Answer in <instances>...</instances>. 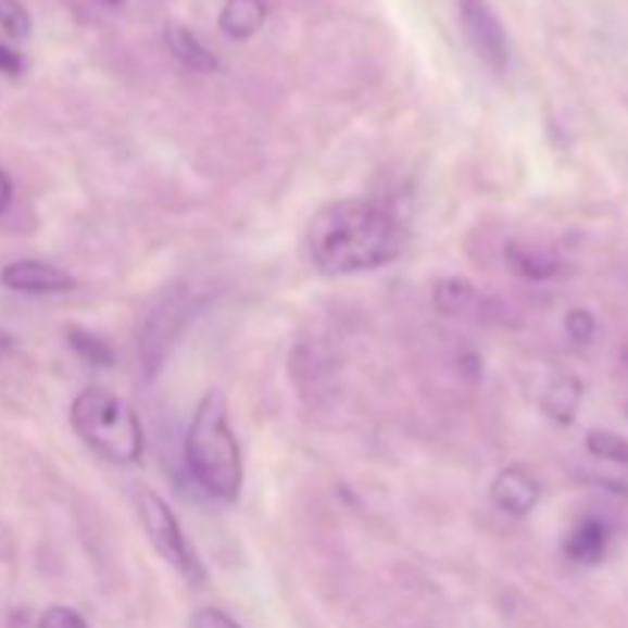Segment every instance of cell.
Returning <instances> with one entry per match:
<instances>
[{
	"instance_id": "cell-1",
	"label": "cell",
	"mask_w": 628,
	"mask_h": 628,
	"mask_svg": "<svg viewBox=\"0 0 628 628\" xmlns=\"http://www.w3.org/2000/svg\"><path fill=\"white\" fill-rule=\"evenodd\" d=\"M405 249V230L387 205L374 200H335L306 227L310 264L328 276L387 267Z\"/></svg>"
},
{
	"instance_id": "cell-2",
	"label": "cell",
	"mask_w": 628,
	"mask_h": 628,
	"mask_svg": "<svg viewBox=\"0 0 628 628\" xmlns=\"http://www.w3.org/2000/svg\"><path fill=\"white\" fill-rule=\"evenodd\" d=\"M187 469L209 497L234 503L239 500L246 469L242 451L227 417V399L222 390H209L193 411L185 439Z\"/></svg>"
},
{
	"instance_id": "cell-3",
	"label": "cell",
	"mask_w": 628,
	"mask_h": 628,
	"mask_svg": "<svg viewBox=\"0 0 628 628\" xmlns=\"http://www.w3.org/2000/svg\"><path fill=\"white\" fill-rule=\"evenodd\" d=\"M71 426L99 457L136 466L145 454V429L136 407L102 387H86L71 402Z\"/></svg>"
},
{
	"instance_id": "cell-4",
	"label": "cell",
	"mask_w": 628,
	"mask_h": 628,
	"mask_svg": "<svg viewBox=\"0 0 628 628\" xmlns=\"http://www.w3.org/2000/svg\"><path fill=\"white\" fill-rule=\"evenodd\" d=\"M193 313V291L187 282H175L160 291V298L148 306V313L138 323V362L145 380H153L166 365L172 347L185 335Z\"/></svg>"
},
{
	"instance_id": "cell-5",
	"label": "cell",
	"mask_w": 628,
	"mask_h": 628,
	"mask_svg": "<svg viewBox=\"0 0 628 628\" xmlns=\"http://www.w3.org/2000/svg\"><path fill=\"white\" fill-rule=\"evenodd\" d=\"M136 510L138 518H141V527H145V533H148V540L156 549V555L172 564L185 582L190 586H203L205 582V567L200 555L193 552V545L187 543L185 530L178 525V518H175V512L172 506L160 497V493L145 491L136 497Z\"/></svg>"
},
{
	"instance_id": "cell-6",
	"label": "cell",
	"mask_w": 628,
	"mask_h": 628,
	"mask_svg": "<svg viewBox=\"0 0 628 628\" xmlns=\"http://www.w3.org/2000/svg\"><path fill=\"white\" fill-rule=\"evenodd\" d=\"M457 25L466 47L478 62L493 74H506L510 68V35L491 0H454Z\"/></svg>"
},
{
	"instance_id": "cell-7",
	"label": "cell",
	"mask_w": 628,
	"mask_h": 628,
	"mask_svg": "<svg viewBox=\"0 0 628 628\" xmlns=\"http://www.w3.org/2000/svg\"><path fill=\"white\" fill-rule=\"evenodd\" d=\"M0 286L25 294H62L77 286V279L68 271L47 264V261H13L0 271Z\"/></svg>"
},
{
	"instance_id": "cell-8",
	"label": "cell",
	"mask_w": 628,
	"mask_h": 628,
	"mask_svg": "<svg viewBox=\"0 0 628 628\" xmlns=\"http://www.w3.org/2000/svg\"><path fill=\"white\" fill-rule=\"evenodd\" d=\"M493 506L506 515L522 518L527 512H533L537 500H540V481L527 473L525 466H506L500 469L491 485Z\"/></svg>"
},
{
	"instance_id": "cell-9",
	"label": "cell",
	"mask_w": 628,
	"mask_h": 628,
	"mask_svg": "<svg viewBox=\"0 0 628 628\" xmlns=\"http://www.w3.org/2000/svg\"><path fill=\"white\" fill-rule=\"evenodd\" d=\"M267 22V3L264 0H224L218 25L230 40H249L255 37Z\"/></svg>"
},
{
	"instance_id": "cell-10",
	"label": "cell",
	"mask_w": 628,
	"mask_h": 628,
	"mask_svg": "<svg viewBox=\"0 0 628 628\" xmlns=\"http://www.w3.org/2000/svg\"><path fill=\"white\" fill-rule=\"evenodd\" d=\"M607 540H611V533H607L604 522L582 518L570 530V537L564 543V552H567V558L577 561V564H598V561L604 558V552H607Z\"/></svg>"
},
{
	"instance_id": "cell-11",
	"label": "cell",
	"mask_w": 628,
	"mask_h": 628,
	"mask_svg": "<svg viewBox=\"0 0 628 628\" xmlns=\"http://www.w3.org/2000/svg\"><path fill=\"white\" fill-rule=\"evenodd\" d=\"M166 43H169V52L190 71H200V74H212L218 68V59L215 52L205 47L200 37L193 35L185 25H169L166 28Z\"/></svg>"
},
{
	"instance_id": "cell-12",
	"label": "cell",
	"mask_w": 628,
	"mask_h": 628,
	"mask_svg": "<svg viewBox=\"0 0 628 628\" xmlns=\"http://www.w3.org/2000/svg\"><path fill=\"white\" fill-rule=\"evenodd\" d=\"M579 402H582V384H579L577 377H570V374L555 377L549 384V390L543 392V411L561 426L574 424Z\"/></svg>"
},
{
	"instance_id": "cell-13",
	"label": "cell",
	"mask_w": 628,
	"mask_h": 628,
	"mask_svg": "<svg viewBox=\"0 0 628 628\" xmlns=\"http://www.w3.org/2000/svg\"><path fill=\"white\" fill-rule=\"evenodd\" d=\"M506 264L512 267V273H518L525 279H533V282L552 279L561 271L558 258L549 255L543 249H530L525 242H510L506 246Z\"/></svg>"
},
{
	"instance_id": "cell-14",
	"label": "cell",
	"mask_w": 628,
	"mask_h": 628,
	"mask_svg": "<svg viewBox=\"0 0 628 628\" xmlns=\"http://www.w3.org/2000/svg\"><path fill=\"white\" fill-rule=\"evenodd\" d=\"M432 304L444 316H460L476 304V286L463 276H444L432 289Z\"/></svg>"
},
{
	"instance_id": "cell-15",
	"label": "cell",
	"mask_w": 628,
	"mask_h": 628,
	"mask_svg": "<svg viewBox=\"0 0 628 628\" xmlns=\"http://www.w3.org/2000/svg\"><path fill=\"white\" fill-rule=\"evenodd\" d=\"M68 343L77 356L89 362V365H96V368H108V365L114 362V350L108 347V340L92 335V331H86V328H77V325L68 328Z\"/></svg>"
},
{
	"instance_id": "cell-16",
	"label": "cell",
	"mask_w": 628,
	"mask_h": 628,
	"mask_svg": "<svg viewBox=\"0 0 628 628\" xmlns=\"http://www.w3.org/2000/svg\"><path fill=\"white\" fill-rule=\"evenodd\" d=\"M586 448L592 451L594 457L628 466V439L616 436L611 429H592V432L586 436Z\"/></svg>"
},
{
	"instance_id": "cell-17",
	"label": "cell",
	"mask_w": 628,
	"mask_h": 628,
	"mask_svg": "<svg viewBox=\"0 0 628 628\" xmlns=\"http://www.w3.org/2000/svg\"><path fill=\"white\" fill-rule=\"evenodd\" d=\"M32 13L22 0H0V32L13 40H28L32 37Z\"/></svg>"
},
{
	"instance_id": "cell-18",
	"label": "cell",
	"mask_w": 628,
	"mask_h": 628,
	"mask_svg": "<svg viewBox=\"0 0 628 628\" xmlns=\"http://www.w3.org/2000/svg\"><path fill=\"white\" fill-rule=\"evenodd\" d=\"M564 331H567V338L574 340V343H592L594 335H598V323H594V316L589 310H570L567 316H564Z\"/></svg>"
},
{
	"instance_id": "cell-19",
	"label": "cell",
	"mask_w": 628,
	"mask_h": 628,
	"mask_svg": "<svg viewBox=\"0 0 628 628\" xmlns=\"http://www.w3.org/2000/svg\"><path fill=\"white\" fill-rule=\"evenodd\" d=\"M37 628H89V626H86V619L77 611L55 604V607H50V611H43Z\"/></svg>"
},
{
	"instance_id": "cell-20",
	"label": "cell",
	"mask_w": 628,
	"mask_h": 628,
	"mask_svg": "<svg viewBox=\"0 0 628 628\" xmlns=\"http://www.w3.org/2000/svg\"><path fill=\"white\" fill-rule=\"evenodd\" d=\"M190 628H242V626H239L234 616H227L224 611H215V607H203V611L193 613Z\"/></svg>"
},
{
	"instance_id": "cell-21",
	"label": "cell",
	"mask_w": 628,
	"mask_h": 628,
	"mask_svg": "<svg viewBox=\"0 0 628 628\" xmlns=\"http://www.w3.org/2000/svg\"><path fill=\"white\" fill-rule=\"evenodd\" d=\"M25 68L22 55L16 50H10L7 43H0V74H10V77H18Z\"/></svg>"
},
{
	"instance_id": "cell-22",
	"label": "cell",
	"mask_w": 628,
	"mask_h": 628,
	"mask_svg": "<svg viewBox=\"0 0 628 628\" xmlns=\"http://www.w3.org/2000/svg\"><path fill=\"white\" fill-rule=\"evenodd\" d=\"M10 203H13V181H10V175L0 169V215L10 209Z\"/></svg>"
},
{
	"instance_id": "cell-23",
	"label": "cell",
	"mask_w": 628,
	"mask_h": 628,
	"mask_svg": "<svg viewBox=\"0 0 628 628\" xmlns=\"http://www.w3.org/2000/svg\"><path fill=\"white\" fill-rule=\"evenodd\" d=\"M99 7H104V10H120V7H126V0H96Z\"/></svg>"
},
{
	"instance_id": "cell-24",
	"label": "cell",
	"mask_w": 628,
	"mask_h": 628,
	"mask_svg": "<svg viewBox=\"0 0 628 628\" xmlns=\"http://www.w3.org/2000/svg\"><path fill=\"white\" fill-rule=\"evenodd\" d=\"M10 347H13V338H10V335H7V331L0 328V353H7Z\"/></svg>"
},
{
	"instance_id": "cell-25",
	"label": "cell",
	"mask_w": 628,
	"mask_h": 628,
	"mask_svg": "<svg viewBox=\"0 0 628 628\" xmlns=\"http://www.w3.org/2000/svg\"><path fill=\"white\" fill-rule=\"evenodd\" d=\"M623 359H626V365H628V347H626V350H623Z\"/></svg>"
}]
</instances>
